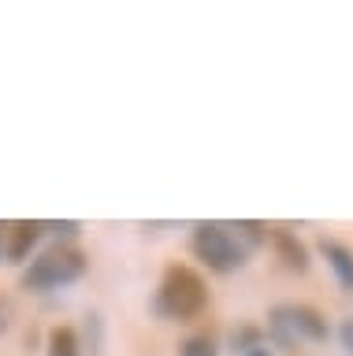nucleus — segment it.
<instances>
[{
	"label": "nucleus",
	"instance_id": "obj_1",
	"mask_svg": "<svg viewBox=\"0 0 353 356\" xmlns=\"http://www.w3.org/2000/svg\"><path fill=\"white\" fill-rule=\"evenodd\" d=\"M208 305V289H205V278L186 264H171L160 278V293H157V308L164 312L168 319H194L201 316Z\"/></svg>",
	"mask_w": 353,
	"mask_h": 356
},
{
	"label": "nucleus",
	"instance_id": "obj_2",
	"mask_svg": "<svg viewBox=\"0 0 353 356\" xmlns=\"http://www.w3.org/2000/svg\"><path fill=\"white\" fill-rule=\"evenodd\" d=\"M86 252L74 249V245H56V249L41 252L34 264L23 271V286L26 289H56V286H68L74 278L86 275Z\"/></svg>",
	"mask_w": 353,
	"mask_h": 356
},
{
	"label": "nucleus",
	"instance_id": "obj_3",
	"mask_svg": "<svg viewBox=\"0 0 353 356\" xmlns=\"http://www.w3.org/2000/svg\"><path fill=\"white\" fill-rule=\"evenodd\" d=\"M194 252H197V260H205L208 271H216V275L238 271L249 256V249L235 238V230L223 227V222H201V227L194 230Z\"/></svg>",
	"mask_w": 353,
	"mask_h": 356
},
{
	"label": "nucleus",
	"instance_id": "obj_4",
	"mask_svg": "<svg viewBox=\"0 0 353 356\" xmlns=\"http://www.w3.org/2000/svg\"><path fill=\"white\" fill-rule=\"evenodd\" d=\"M272 338L294 349L297 341H327V319L308 305H275L272 308Z\"/></svg>",
	"mask_w": 353,
	"mask_h": 356
},
{
	"label": "nucleus",
	"instance_id": "obj_5",
	"mask_svg": "<svg viewBox=\"0 0 353 356\" xmlns=\"http://www.w3.org/2000/svg\"><path fill=\"white\" fill-rule=\"evenodd\" d=\"M320 256L327 260V267L335 271V278H338V286L342 289H350L353 293V249H346L342 241H335V238H320Z\"/></svg>",
	"mask_w": 353,
	"mask_h": 356
},
{
	"label": "nucleus",
	"instance_id": "obj_6",
	"mask_svg": "<svg viewBox=\"0 0 353 356\" xmlns=\"http://www.w3.org/2000/svg\"><path fill=\"white\" fill-rule=\"evenodd\" d=\"M268 238H272L275 252L283 256V264L290 267V271H305V267H308V252H305V245L297 241L290 230H268Z\"/></svg>",
	"mask_w": 353,
	"mask_h": 356
},
{
	"label": "nucleus",
	"instance_id": "obj_7",
	"mask_svg": "<svg viewBox=\"0 0 353 356\" xmlns=\"http://www.w3.org/2000/svg\"><path fill=\"white\" fill-rule=\"evenodd\" d=\"M38 234H41V222H12V227H8L4 256H8V260H23V256L34 249Z\"/></svg>",
	"mask_w": 353,
	"mask_h": 356
},
{
	"label": "nucleus",
	"instance_id": "obj_8",
	"mask_svg": "<svg viewBox=\"0 0 353 356\" xmlns=\"http://www.w3.org/2000/svg\"><path fill=\"white\" fill-rule=\"evenodd\" d=\"M49 356H79V338H74L71 327L49 330Z\"/></svg>",
	"mask_w": 353,
	"mask_h": 356
},
{
	"label": "nucleus",
	"instance_id": "obj_9",
	"mask_svg": "<svg viewBox=\"0 0 353 356\" xmlns=\"http://www.w3.org/2000/svg\"><path fill=\"white\" fill-rule=\"evenodd\" d=\"M179 353H182V356H216V345H212V338H208V334H194V338H186V341L179 345Z\"/></svg>",
	"mask_w": 353,
	"mask_h": 356
},
{
	"label": "nucleus",
	"instance_id": "obj_10",
	"mask_svg": "<svg viewBox=\"0 0 353 356\" xmlns=\"http://www.w3.org/2000/svg\"><path fill=\"white\" fill-rule=\"evenodd\" d=\"M230 345H235V349H242V353L257 349V345H260V330H257V327H242V330H235Z\"/></svg>",
	"mask_w": 353,
	"mask_h": 356
},
{
	"label": "nucleus",
	"instance_id": "obj_11",
	"mask_svg": "<svg viewBox=\"0 0 353 356\" xmlns=\"http://www.w3.org/2000/svg\"><path fill=\"white\" fill-rule=\"evenodd\" d=\"M338 334H342V345H346L350 356H353V316H350L346 323H342V330H338Z\"/></svg>",
	"mask_w": 353,
	"mask_h": 356
},
{
	"label": "nucleus",
	"instance_id": "obj_12",
	"mask_svg": "<svg viewBox=\"0 0 353 356\" xmlns=\"http://www.w3.org/2000/svg\"><path fill=\"white\" fill-rule=\"evenodd\" d=\"M56 230L60 234H74V230H79V222H56Z\"/></svg>",
	"mask_w": 353,
	"mask_h": 356
},
{
	"label": "nucleus",
	"instance_id": "obj_13",
	"mask_svg": "<svg viewBox=\"0 0 353 356\" xmlns=\"http://www.w3.org/2000/svg\"><path fill=\"white\" fill-rule=\"evenodd\" d=\"M8 327V300H0V330Z\"/></svg>",
	"mask_w": 353,
	"mask_h": 356
},
{
	"label": "nucleus",
	"instance_id": "obj_14",
	"mask_svg": "<svg viewBox=\"0 0 353 356\" xmlns=\"http://www.w3.org/2000/svg\"><path fill=\"white\" fill-rule=\"evenodd\" d=\"M4 245H8V227L0 222V252H4Z\"/></svg>",
	"mask_w": 353,
	"mask_h": 356
},
{
	"label": "nucleus",
	"instance_id": "obj_15",
	"mask_svg": "<svg viewBox=\"0 0 353 356\" xmlns=\"http://www.w3.org/2000/svg\"><path fill=\"white\" fill-rule=\"evenodd\" d=\"M246 356H272V353H268V349H264V345H257V349H249Z\"/></svg>",
	"mask_w": 353,
	"mask_h": 356
}]
</instances>
